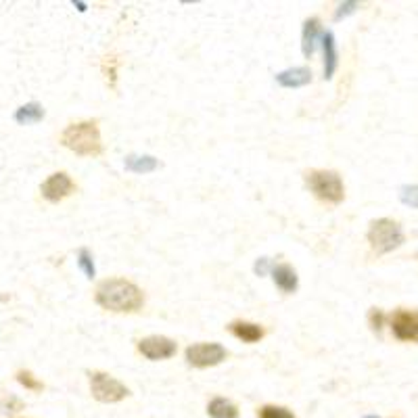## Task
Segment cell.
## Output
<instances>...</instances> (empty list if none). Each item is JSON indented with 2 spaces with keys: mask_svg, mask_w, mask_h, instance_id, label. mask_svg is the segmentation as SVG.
<instances>
[{
  "mask_svg": "<svg viewBox=\"0 0 418 418\" xmlns=\"http://www.w3.org/2000/svg\"><path fill=\"white\" fill-rule=\"evenodd\" d=\"M95 301L103 310L109 312H138L145 303V295L140 287L126 278H107L97 287Z\"/></svg>",
  "mask_w": 418,
  "mask_h": 418,
  "instance_id": "6da1fadb",
  "label": "cell"
},
{
  "mask_svg": "<svg viewBox=\"0 0 418 418\" xmlns=\"http://www.w3.org/2000/svg\"><path fill=\"white\" fill-rule=\"evenodd\" d=\"M61 145L82 157H97L103 153V140L97 122L69 124L61 134Z\"/></svg>",
  "mask_w": 418,
  "mask_h": 418,
  "instance_id": "7a4b0ae2",
  "label": "cell"
},
{
  "mask_svg": "<svg viewBox=\"0 0 418 418\" xmlns=\"http://www.w3.org/2000/svg\"><path fill=\"white\" fill-rule=\"evenodd\" d=\"M366 239L370 243V247L385 256L395 251L397 247L404 245L406 241V234L402 230V224L391 220V218H379V220H372L368 226V232H366Z\"/></svg>",
  "mask_w": 418,
  "mask_h": 418,
  "instance_id": "3957f363",
  "label": "cell"
},
{
  "mask_svg": "<svg viewBox=\"0 0 418 418\" xmlns=\"http://www.w3.org/2000/svg\"><path fill=\"white\" fill-rule=\"evenodd\" d=\"M305 184L316 199L330 205H339L345 199V184L339 172L333 169H312L305 174Z\"/></svg>",
  "mask_w": 418,
  "mask_h": 418,
  "instance_id": "277c9868",
  "label": "cell"
},
{
  "mask_svg": "<svg viewBox=\"0 0 418 418\" xmlns=\"http://www.w3.org/2000/svg\"><path fill=\"white\" fill-rule=\"evenodd\" d=\"M90 391H93V397L103 404H115L130 395V389L124 383H120L115 377H111L107 372H98V370L90 372Z\"/></svg>",
  "mask_w": 418,
  "mask_h": 418,
  "instance_id": "5b68a950",
  "label": "cell"
},
{
  "mask_svg": "<svg viewBox=\"0 0 418 418\" xmlns=\"http://www.w3.org/2000/svg\"><path fill=\"white\" fill-rule=\"evenodd\" d=\"M224 345L220 343H194L191 348H187V362L194 368H209V366H218L226 360Z\"/></svg>",
  "mask_w": 418,
  "mask_h": 418,
  "instance_id": "8992f818",
  "label": "cell"
},
{
  "mask_svg": "<svg viewBox=\"0 0 418 418\" xmlns=\"http://www.w3.org/2000/svg\"><path fill=\"white\" fill-rule=\"evenodd\" d=\"M391 333L397 341L418 343V312L417 310H395L389 316Z\"/></svg>",
  "mask_w": 418,
  "mask_h": 418,
  "instance_id": "52a82bcc",
  "label": "cell"
},
{
  "mask_svg": "<svg viewBox=\"0 0 418 418\" xmlns=\"http://www.w3.org/2000/svg\"><path fill=\"white\" fill-rule=\"evenodd\" d=\"M138 352L145 355L147 360H167L172 355H176L178 352V345L176 341H172L169 337H163V335H151V337H145L138 341Z\"/></svg>",
  "mask_w": 418,
  "mask_h": 418,
  "instance_id": "ba28073f",
  "label": "cell"
},
{
  "mask_svg": "<svg viewBox=\"0 0 418 418\" xmlns=\"http://www.w3.org/2000/svg\"><path fill=\"white\" fill-rule=\"evenodd\" d=\"M73 189H75L73 180H71L65 172L51 174V176L42 182V187H40L42 197H44L46 201H51V203L63 201L65 197H69V194L73 193Z\"/></svg>",
  "mask_w": 418,
  "mask_h": 418,
  "instance_id": "9c48e42d",
  "label": "cell"
},
{
  "mask_svg": "<svg viewBox=\"0 0 418 418\" xmlns=\"http://www.w3.org/2000/svg\"><path fill=\"white\" fill-rule=\"evenodd\" d=\"M312 82V71L308 67H289L276 73V84L283 88H303Z\"/></svg>",
  "mask_w": 418,
  "mask_h": 418,
  "instance_id": "30bf717a",
  "label": "cell"
},
{
  "mask_svg": "<svg viewBox=\"0 0 418 418\" xmlns=\"http://www.w3.org/2000/svg\"><path fill=\"white\" fill-rule=\"evenodd\" d=\"M322 28L320 19L318 17H312L303 23V32H301V51H303V57L310 59L318 46V42L322 40Z\"/></svg>",
  "mask_w": 418,
  "mask_h": 418,
  "instance_id": "8fae6325",
  "label": "cell"
},
{
  "mask_svg": "<svg viewBox=\"0 0 418 418\" xmlns=\"http://www.w3.org/2000/svg\"><path fill=\"white\" fill-rule=\"evenodd\" d=\"M272 278L274 285L283 293H295L299 287V276L295 272V268H291L289 263H278L272 268Z\"/></svg>",
  "mask_w": 418,
  "mask_h": 418,
  "instance_id": "7c38bea8",
  "label": "cell"
},
{
  "mask_svg": "<svg viewBox=\"0 0 418 418\" xmlns=\"http://www.w3.org/2000/svg\"><path fill=\"white\" fill-rule=\"evenodd\" d=\"M322 48H324V80H330L337 71L339 63V53H337V42H335V33L324 32L322 33Z\"/></svg>",
  "mask_w": 418,
  "mask_h": 418,
  "instance_id": "4fadbf2b",
  "label": "cell"
},
{
  "mask_svg": "<svg viewBox=\"0 0 418 418\" xmlns=\"http://www.w3.org/2000/svg\"><path fill=\"white\" fill-rule=\"evenodd\" d=\"M230 333L236 337V339H241V341H245V343H258L259 339L263 337V328L256 324V322H245V320H234L230 326Z\"/></svg>",
  "mask_w": 418,
  "mask_h": 418,
  "instance_id": "5bb4252c",
  "label": "cell"
},
{
  "mask_svg": "<svg viewBox=\"0 0 418 418\" xmlns=\"http://www.w3.org/2000/svg\"><path fill=\"white\" fill-rule=\"evenodd\" d=\"M124 167L132 174H151L160 167V160L151 155H128L124 161Z\"/></svg>",
  "mask_w": 418,
  "mask_h": 418,
  "instance_id": "9a60e30c",
  "label": "cell"
},
{
  "mask_svg": "<svg viewBox=\"0 0 418 418\" xmlns=\"http://www.w3.org/2000/svg\"><path fill=\"white\" fill-rule=\"evenodd\" d=\"M44 120V107L38 105V103H28L23 107H19L15 111V122L21 124V126H32Z\"/></svg>",
  "mask_w": 418,
  "mask_h": 418,
  "instance_id": "2e32d148",
  "label": "cell"
},
{
  "mask_svg": "<svg viewBox=\"0 0 418 418\" xmlns=\"http://www.w3.org/2000/svg\"><path fill=\"white\" fill-rule=\"evenodd\" d=\"M207 414L211 418H239V408L226 397H214L207 404Z\"/></svg>",
  "mask_w": 418,
  "mask_h": 418,
  "instance_id": "e0dca14e",
  "label": "cell"
},
{
  "mask_svg": "<svg viewBox=\"0 0 418 418\" xmlns=\"http://www.w3.org/2000/svg\"><path fill=\"white\" fill-rule=\"evenodd\" d=\"M78 266H80V270L84 272V276L86 278H95L97 276V266H95V258H93V254L86 249V247H82L80 251H78Z\"/></svg>",
  "mask_w": 418,
  "mask_h": 418,
  "instance_id": "ac0fdd59",
  "label": "cell"
},
{
  "mask_svg": "<svg viewBox=\"0 0 418 418\" xmlns=\"http://www.w3.org/2000/svg\"><path fill=\"white\" fill-rule=\"evenodd\" d=\"M258 418H295V414L285 406H261Z\"/></svg>",
  "mask_w": 418,
  "mask_h": 418,
  "instance_id": "d6986e66",
  "label": "cell"
},
{
  "mask_svg": "<svg viewBox=\"0 0 418 418\" xmlns=\"http://www.w3.org/2000/svg\"><path fill=\"white\" fill-rule=\"evenodd\" d=\"M385 312L383 310H379V308H370L368 310V326L372 328V333H377V335H381V330H383V326H385Z\"/></svg>",
  "mask_w": 418,
  "mask_h": 418,
  "instance_id": "ffe728a7",
  "label": "cell"
},
{
  "mask_svg": "<svg viewBox=\"0 0 418 418\" xmlns=\"http://www.w3.org/2000/svg\"><path fill=\"white\" fill-rule=\"evenodd\" d=\"M23 408V402L15 395L0 393V412H19Z\"/></svg>",
  "mask_w": 418,
  "mask_h": 418,
  "instance_id": "44dd1931",
  "label": "cell"
},
{
  "mask_svg": "<svg viewBox=\"0 0 418 418\" xmlns=\"http://www.w3.org/2000/svg\"><path fill=\"white\" fill-rule=\"evenodd\" d=\"M399 199L404 205L418 209V184H410V187H402L399 189Z\"/></svg>",
  "mask_w": 418,
  "mask_h": 418,
  "instance_id": "7402d4cb",
  "label": "cell"
},
{
  "mask_svg": "<svg viewBox=\"0 0 418 418\" xmlns=\"http://www.w3.org/2000/svg\"><path fill=\"white\" fill-rule=\"evenodd\" d=\"M17 381L26 387V389H30V391H42V387H44L36 377H33L30 370H19V372H17Z\"/></svg>",
  "mask_w": 418,
  "mask_h": 418,
  "instance_id": "603a6c76",
  "label": "cell"
},
{
  "mask_svg": "<svg viewBox=\"0 0 418 418\" xmlns=\"http://www.w3.org/2000/svg\"><path fill=\"white\" fill-rule=\"evenodd\" d=\"M360 4L354 2V0H348V2H341L339 6H337V11H335V21H341V19H345L348 15H352L355 13V9H357Z\"/></svg>",
  "mask_w": 418,
  "mask_h": 418,
  "instance_id": "cb8c5ba5",
  "label": "cell"
},
{
  "mask_svg": "<svg viewBox=\"0 0 418 418\" xmlns=\"http://www.w3.org/2000/svg\"><path fill=\"white\" fill-rule=\"evenodd\" d=\"M254 272H256L258 276H266L268 272H272V266H270V259H268V258L256 259V263H254Z\"/></svg>",
  "mask_w": 418,
  "mask_h": 418,
  "instance_id": "d4e9b609",
  "label": "cell"
},
{
  "mask_svg": "<svg viewBox=\"0 0 418 418\" xmlns=\"http://www.w3.org/2000/svg\"><path fill=\"white\" fill-rule=\"evenodd\" d=\"M105 73H107L109 84H111V86H115V78H117L115 73H117V71H115V59H113V57H111V67H107V65H105Z\"/></svg>",
  "mask_w": 418,
  "mask_h": 418,
  "instance_id": "484cf974",
  "label": "cell"
},
{
  "mask_svg": "<svg viewBox=\"0 0 418 418\" xmlns=\"http://www.w3.org/2000/svg\"><path fill=\"white\" fill-rule=\"evenodd\" d=\"M73 6H78V11H82V13L86 11V2H75L73 0Z\"/></svg>",
  "mask_w": 418,
  "mask_h": 418,
  "instance_id": "4316f807",
  "label": "cell"
},
{
  "mask_svg": "<svg viewBox=\"0 0 418 418\" xmlns=\"http://www.w3.org/2000/svg\"><path fill=\"white\" fill-rule=\"evenodd\" d=\"M364 418H381V417H375V414H368V417H364Z\"/></svg>",
  "mask_w": 418,
  "mask_h": 418,
  "instance_id": "83f0119b",
  "label": "cell"
}]
</instances>
